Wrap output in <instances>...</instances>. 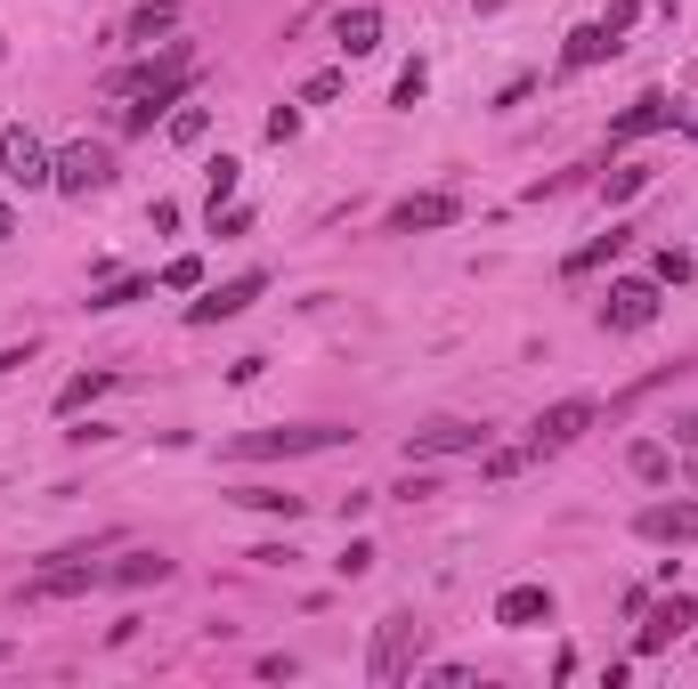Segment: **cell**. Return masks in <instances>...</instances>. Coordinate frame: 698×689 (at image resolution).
<instances>
[{
  "label": "cell",
  "mask_w": 698,
  "mask_h": 689,
  "mask_svg": "<svg viewBox=\"0 0 698 689\" xmlns=\"http://www.w3.org/2000/svg\"><path fill=\"white\" fill-rule=\"evenodd\" d=\"M633 528H642L650 544H698V504H642Z\"/></svg>",
  "instance_id": "14"
},
{
  "label": "cell",
  "mask_w": 698,
  "mask_h": 689,
  "mask_svg": "<svg viewBox=\"0 0 698 689\" xmlns=\"http://www.w3.org/2000/svg\"><path fill=\"white\" fill-rule=\"evenodd\" d=\"M147 292H155V276H122V284H106V292H98L90 308H131V301H147Z\"/></svg>",
  "instance_id": "29"
},
{
  "label": "cell",
  "mask_w": 698,
  "mask_h": 689,
  "mask_svg": "<svg viewBox=\"0 0 698 689\" xmlns=\"http://www.w3.org/2000/svg\"><path fill=\"white\" fill-rule=\"evenodd\" d=\"M98 389H114V373H74V382L57 389V414H81V406L98 398Z\"/></svg>",
  "instance_id": "24"
},
{
  "label": "cell",
  "mask_w": 698,
  "mask_h": 689,
  "mask_svg": "<svg viewBox=\"0 0 698 689\" xmlns=\"http://www.w3.org/2000/svg\"><path fill=\"white\" fill-rule=\"evenodd\" d=\"M16 236V212H9V203H0V244H9Z\"/></svg>",
  "instance_id": "38"
},
{
  "label": "cell",
  "mask_w": 698,
  "mask_h": 689,
  "mask_svg": "<svg viewBox=\"0 0 698 689\" xmlns=\"http://www.w3.org/2000/svg\"><path fill=\"white\" fill-rule=\"evenodd\" d=\"M633 16H642V0H609V16H601V33H609V41H626V33H633Z\"/></svg>",
  "instance_id": "31"
},
{
  "label": "cell",
  "mask_w": 698,
  "mask_h": 689,
  "mask_svg": "<svg viewBox=\"0 0 698 689\" xmlns=\"http://www.w3.org/2000/svg\"><path fill=\"white\" fill-rule=\"evenodd\" d=\"M212 138V106H188V98H179L171 106V146H203Z\"/></svg>",
  "instance_id": "23"
},
{
  "label": "cell",
  "mask_w": 698,
  "mask_h": 689,
  "mask_svg": "<svg viewBox=\"0 0 698 689\" xmlns=\"http://www.w3.org/2000/svg\"><path fill=\"white\" fill-rule=\"evenodd\" d=\"M325 98H341V74H309L301 81V106H325Z\"/></svg>",
  "instance_id": "32"
},
{
  "label": "cell",
  "mask_w": 698,
  "mask_h": 689,
  "mask_svg": "<svg viewBox=\"0 0 698 689\" xmlns=\"http://www.w3.org/2000/svg\"><path fill=\"white\" fill-rule=\"evenodd\" d=\"M203 179H212V212H219V203H228V195H236V179H244V162H236V155H212V162H203Z\"/></svg>",
  "instance_id": "26"
},
{
  "label": "cell",
  "mask_w": 698,
  "mask_h": 689,
  "mask_svg": "<svg viewBox=\"0 0 698 689\" xmlns=\"http://www.w3.org/2000/svg\"><path fill=\"white\" fill-rule=\"evenodd\" d=\"M415 657H423V624L406 617V609H390L374 624V657H365V681H406L415 674Z\"/></svg>",
  "instance_id": "2"
},
{
  "label": "cell",
  "mask_w": 698,
  "mask_h": 689,
  "mask_svg": "<svg viewBox=\"0 0 698 689\" xmlns=\"http://www.w3.org/2000/svg\"><path fill=\"white\" fill-rule=\"evenodd\" d=\"M106 584H122V592H138V584H171V560H162V552H122L106 568Z\"/></svg>",
  "instance_id": "17"
},
{
  "label": "cell",
  "mask_w": 698,
  "mask_h": 689,
  "mask_svg": "<svg viewBox=\"0 0 698 689\" xmlns=\"http://www.w3.org/2000/svg\"><path fill=\"white\" fill-rule=\"evenodd\" d=\"M601 57H618V41H609L601 25H577V33H568V49H561V66L585 74V66H601Z\"/></svg>",
  "instance_id": "20"
},
{
  "label": "cell",
  "mask_w": 698,
  "mask_h": 689,
  "mask_svg": "<svg viewBox=\"0 0 698 689\" xmlns=\"http://www.w3.org/2000/svg\"><path fill=\"white\" fill-rule=\"evenodd\" d=\"M658 9H666V16H674V9H683V0H658Z\"/></svg>",
  "instance_id": "40"
},
{
  "label": "cell",
  "mask_w": 698,
  "mask_h": 689,
  "mask_svg": "<svg viewBox=\"0 0 698 689\" xmlns=\"http://www.w3.org/2000/svg\"><path fill=\"white\" fill-rule=\"evenodd\" d=\"M601 325L609 332H650L658 325V276H618L601 301Z\"/></svg>",
  "instance_id": "6"
},
{
  "label": "cell",
  "mask_w": 698,
  "mask_h": 689,
  "mask_svg": "<svg viewBox=\"0 0 698 689\" xmlns=\"http://www.w3.org/2000/svg\"><path fill=\"white\" fill-rule=\"evenodd\" d=\"M122 33H131V41H162V33H179V0H138V9L122 16Z\"/></svg>",
  "instance_id": "18"
},
{
  "label": "cell",
  "mask_w": 698,
  "mask_h": 689,
  "mask_svg": "<svg viewBox=\"0 0 698 689\" xmlns=\"http://www.w3.org/2000/svg\"><path fill=\"white\" fill-rule=\"evenodd\" d=\"M447 454H487V422H423L406 438V463H447Z\"/></svg>",
  "instance_id": "7"
},
{
  "label": "cell",
  "mask_w": 698,
  "mask_h": 689,
  "mask_svg": "<svg viewBox=\"0 0 698 689\" xmlns=\"http://www.w3.org/2000/svg\"><path fill=\"white\" fill-rule=\"evenodd\" d=\"M626 471L650 478V487H666V478H674V447H666V438H633V447H626Z\"/></svg>",
  "instance_id": "19"
},
{
  "label": "cell",
  "mask_w": 698,
  "mask_h": 689,
  "mask_svg": "<svg viewBox=\"0 0 698 689\" xmlns=\"http://www.w3.org/2000/svg\"><path fill=\"white\" fill-rule=\"evenodd\" d=\"M650 179H658L650 162H626V171H609V187H601V195H609V203H626V195H642Z\"/></svg>",
  "instance_id": "28"
},
{
  "label": "cell",
  "mask_w": 698,
  "mask_h": 689,
  "mask_svg": "<svg viewBox=\"0 0 698 689\" xmlns=\"http://www.w3.org/2000/svg\"><path fill=\"white\" fill-rule=\"evenodd\" d=\"M358 430L341 422H277V430H236L228 438V463H293V454H334Z\"/></svg>",
  "instance_id": "1"
},
{
  "label": "cell",
  "mask_w": 698,
  "mask_h": 689,
  "mask_svg": "<svg viewBox=\"0 0 698 689\" xmlns=\"http://www.w3.org/2000/svg\"><path fill=\"white\" fill-rule=\"evenodd\" d=\"M334 41H341V57H374L382 49V9H341Z\"/></svg>",
  "instance_id": "15"
},
{
  "label": "cell",
  "mask_w": 698,
  "mask_h": 689,
  "mask_svg": "<svg viewBox=\"0 0 698 689\" xmlns=\"http://www.w3.org/2000/svg\"><path fill=\"white\" fill-rule=\"evenodd\" d=\"M0 171H9V187H49V171H57V155L41 146V131H25V122H9L0 131Z\"/></svg>",
  "instance_id": "5"
},
{
  "label": "cell",
  "mask_w": 698,
  "mask_h": 689,
  "mask_svg": "<svg viewBox=\"0 0 698 689\" xmlns=\"http://www.w3.org/2000/svg\"><path fill=\"white\" fill-rule=\"evenodd\" d=\"M683 373H690V365H658V373H650V382H633V389H618V398H609V414H633V406H642V398H658V389H674V382H683Z\"/></svg>",
  "instance_id": "22"
},
{
  "label": "cell",
  "mask_w": 698,
  "mask_h": 689,
  "mask_svg": "<svg viewBox=\"0 0 698 689\" xmlns=\"http://www.w3.org/2000/svg\"><path fill=\"white\" fill-rule=\"evenodd\" d=\"M236 504L244 511H269V519H301V511H309L301 495H284V487H236Z\"/></svg>",
  "instance_id": "21"
},
{
  "label": "cell",
  "mask_w": 698,
  "mask_h": 689,
  "mask_svg": "<svg viewBox=\"0 0 698 689\" xmlns=\"http://www.w3.org/2000/svg\"><path fill=\"white\" fill-rule=\"evenodd\" d=\"M423 98H430V66H423V57H415V66L398 74V90H390V106H406V114H415Z\"/></svg>",
  "instance_id": "25"
},
{
  "label": "cell",
  "mask_w": 698,
  "mask_h": 689,
  "mask_svg": "<svg viewBox=\"0 0 698 689\" xmlns=\"http://www.w3.org/2000/svg\"><path fill=\"white\" fill-rule=\"evenodd\" d=\"M593 398H561V406H544L537 414V430H528V454H561V447H577V438L593 430Z\"/></svg>",
  "instance_id": "8"
},
{
  "label": "cell",
  "mask_w": 698,
  "mask_h": 689,
  "mask_svg": "<svg viewBox=\"0 0 698 689\" xmlns=\"http://www.w3.org/2000/svg\"><path fill=\"white\" fill-rule=\"evenodd\" d=\"M463 219V203L455 195H406V203H390V236H423V227H455Z\"/></svg>",
  "instance_id": "12"
},
{
  "label": "cell",
  "mask_w": 698,
  "mask_h": 689,
  "mask_svg": "<svg viewBox=\"0 0 698 689\" xmlns=\"http://www.w3.org/2000/svg\"><path fill=\"white\" fill-rule=\"evenodd\" d=\"M666 438H674V447H690V454H698V414H666Z\"/></svg>",
  "instance_id": "33"
},
{
  "label": "cell",
  "mask_w": 698,
  "mask_h": 689,
  "mask_svg": "<svg viewBox=\"0 0 698 689\" xmlns=\"http://www.w3.org/2000/svg\"><path fill=\"white\" fill-rule=\"evenodd\" d=\"M496 624L504 633H537V624H552V592L544 584H504L496 592Z\"/></svg>",
  "instance_id": "13"
},
{
  "label": "cell",
  "mask_w": 698,
  "mask_h": 689,
  "mask_svg": "<svg viewBox=\"0 0 698 689\" xmlns=\"http://www.w3.org/2000/svg\"><path fill=\"white\" fill-rule=\"evenodd\" d=\"M188 90H195V74H162V81H147V90H138V106L122 114V131H131V138H147V131H155V122L171 114Z\"/></svg>",
  "instance_id": "11"
},
{
  "label": "cell",
  "mask_w": 698,
  "mask_h": 689,
  "mask_svg": "<svg viewBox=\"0 0 698 689\" xmlns=\"http://www.w3.org/2000/svg\"><path fill=\"white\" fill-rule=\"evenodd\" d=\"M155 284H162V292H203V260H195V252H179V260L162 268Z\"/></svg>",
  "instance_id": "27"
},
{
  "label": "cell",
  "mask_w": 698,
  "mask_h": 689,
  "mask_svg": "<svg viewBox=\"0 0 698 689\" xmlns=\"http://www.w3.org/2000/svg\"><path fill=\"white\" fill-rule=\"evenodd\" d=\"M269 292V276L260 268H244V276H228V284H212L203 301H188V325H228V317H244V308Z\"/></svg>",
  "instance_id": "9"
},
{
  "label": "cell",
  "mask_w": 698,
  "mask_h": 689,
  "mask_svg": "<svg viewBox=\"0 0 698 689\" xmlns=\"http://www.w3.org/2000/svg\"><path fill=\"white\" fill-rule=\"evenodd\" d=\"M49 187L57 195H98V187H114V146H98V138H81V146H66L57 155V171H49Z\"/></svg>",
  "instance_id": "3"
},
{
  "label": "cell",
  "mask_w": 698,
  "mask_h": 689,
  "mask_svg": "<svg viewBox=\"0 0 698 689\" xmlns=\"http://www.w3.org/2000/svg\"><path fill=\"white\" fill-rule=\"evenodd\" d=\"M398 495H406V504H423V495H439V478H430V471H406V478H398Z\"/></svg>",
  "instance_id": "36"
},
{
  "label": "cell",
  "mask_w": 698,
  "mask_h": 689,
  "mask_svg": "<svg viewBox=\"0 0 698 689\" xmlns=\"http://www.w3.org/2000/svg\"><path fill=\"white\" fill-rule=\"evenodd\" d=\"M520 463H528L520 447H496V454H487V478H511V471H520Z\"/></svg>",
  "instance_id": "37"
},
{
  "label": "cell",
  "mask_w": 698,
  "mask_h": 689,
  "mask_svg": "<svg viewBox=\"0 0 698 689\" xmlns=\"http://www.w3.org/2000/svg\"><path fill=\"white\" fill-rule=\"evenodd\" d=\"M334 568H341V576H365V568H374V544H365V535H349V544H341V560H334Z\"/></svg>",
  "instance_id": "30"
},
{
  "label": "cell",
  "mask_w": 698,
  "mask_h": 689,
  "mask_svg": "<svg viewBox=\"0 0 698 689\" xmlns=\"http://www.w3.org/2000/svg\"><path fill=\"white\" fill-rule=\"evenodd\" d=\"M642 617H650V624H642V641H633V650L658 657V650H674V641H683L690 624H698V600H690V592H666V600H650Z\"/></svg>",
  "instance_id": "10"
},
{
  "label": "cell",
  "mask_w": 698,
  "mask_h": 689,
  "mask_svg": "<svg viewBox=\"0 0 698 689\" xmlns=\"http://www.w3.org/2000/svg\"><path fill=\"white\" fill-rule=\"evenodd\" d=\"M690 106H674L666 90H642L626 114H609V146H633V138H658V131H683Z\"/></svg>",
  "instance_id": "4"
},
{
  "label": "cell",
  "mask_w": 698,
  "mask_h": 689,
  "mask_svg": "<svg viewBox=\"0 0 698 689\" xmlns=\"http://www.w3.org/2000/svg\"><path fill=\"white\" fill-rule=\"evenodd\" d=\"M683 131H690V146H698V114H690V122H683Z\"/></svg>",
  "instance_id": "39"
},
{
  "label": "cell",
  "mask_w": 698,
  "mask_h": 689,
  "mask_svg": "<svg viewBox=\"0 0 698 689\" xmlns=\"http://www.w3.org/2000/svg\"><path fill=\"white\" fill-rule=\"evenodd\" d=\"M269 138H277V146L301 138V106H277V114H269Z\"/></svg>",
  "instance_id": "34"
},
{
  "label": "cell",
  "mask_w": 698,
  "mask_h": 689,
  "mask_svg": "<svg viewBox=\"0 0 698 689\" xmlns=\"http://www.w3.org/2000/svg\"><path fill=\"white\" fill-rule=\"evenodd\" d=\"M690 268H698L690 252H658V284H683V276H690Z\"/></svg>",
  "instance_id": "35"
},
{
  "label": "cell",
  "mask_w": 698,
  "mask_h": 689,
  "mask_svg": "<svg viewBox=\"0 0 698 689\" xmlns=\"http://www.w3.org/2000/svg\"><path fill=\"white\" fill-rule=\"evenodd\" d=\"M626 244H633V227H609V236H593L585 252H568V260H561V276H568V284H577V276H593V268H609V260L626 252Z\"/></svg>",
  "instance_id": "16"
}]
</instances>
